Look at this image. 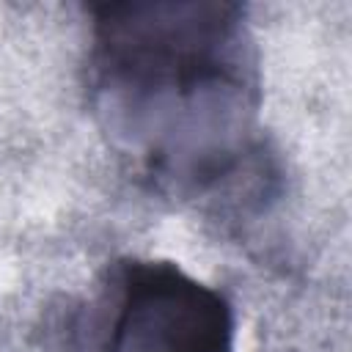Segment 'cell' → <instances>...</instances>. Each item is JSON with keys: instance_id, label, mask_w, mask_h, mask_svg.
I'll return each instance as SVG.
<instances>
[{"instance_id": "6da1fadb", "label": "cell", "mask_w": 352, "mask_h": 352, "mask_svg": "<svg viewBox=\"0 0 352 352\" xmlns=\"http://www.w3.org/2000/svg\"><path fill=\"white\" fill-rule=\"evenodd\" d=\"M94 14V66L104 88L179 110L214 91H248L236 6L118 3Z\"/></svg>"}, {"instance_id": "7a4b0ae2", "label": "cell", "mask_w": 352, "mask_h": 352, "mask_svg": "<svg viewBox=\"0 0 352 352\" xmlns=\"http://www.w3.org/2000/svg\"><path fill=\"white\" fill-rule=\"evenodd\" d=\"M231 308L173 264L132 261L104 352H231Z\"/></svg>"}]
</instances>
